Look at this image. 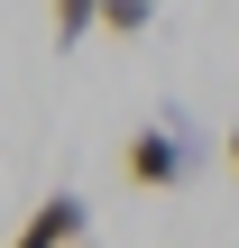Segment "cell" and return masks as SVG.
Instances as JSON below:
<instances>
[{
	"mask_svg": "<svg viewBox=\"0 0 239 248\" xmlns=\"http://www.w3.org/2000/svg\"><path fill=\"white\" fill-rule=\"evenodd\" d=\"M221 156H230V175H239V129H230V138H221Z\"/></svg>",
	"mask_w": 239,
	"mask_h": 248,
	"instance_id": "cell-5",
	"label": "cell"
},
{
	"mask_svg": "<svg viewBox=\"0 0 239 248\" xmlns=\"http://www.w3.org/2000/svg\"><path fill=\"white\" fill-rule=\"evenodd\" d=\"M101 28H111V37H147V28H157V0H111Z\"/></svg>",
	"mask_w": 239,
	"mask_h": 248,
	"instance_id": "cell-4",
	"label": "cell"
},
{
	"mask_svg": "<svg viewBox=\"0 0 239 248\" xmlns=\"http://www.w3.org/2000/svg\"><path fill=\"white\" fill-rule=\"evenodd\" d=\"M101 9H111V0H55V46L74 55V46H83V37L101 28Z\"/></svg>",
	"mask_w": 239,
	"mask_h": 248,
	"instance_id": "cell-3",
	"label": "cell"
},
{
	"mask_svg": "<svg viewBox=\"0 0 239 248\" xmlns=\"http://www.w3.org/2000/svg\"><path fill=\"white\" fill-rule=\"evenodd\" d=\"M193 166H203V138H193L184 110H157V120L129 129V147H120V175H129L138 193H175V184H193Z\"/></svg>",
	"mask_w": 239,
	"mask_h": 248,
	"instance_id": "cell-1",
	"label": "cell"
},
{
	"mask_svg": "<svg viewBox=\"0 0 239 248\" xmlns=\"http://www.w3.org/2000/svg\"><path fill=\"white\" fill-rule=\"evenodd\" d=\"M83 239H92V202L55 184V193H46V202L18 221V239H9V248H83Z\"/></svg>",
	"mask_w": 239,
	"mask_h": 248,
	"instance_id": "cell-2",
	"label": "cell"
}]
</instances>
